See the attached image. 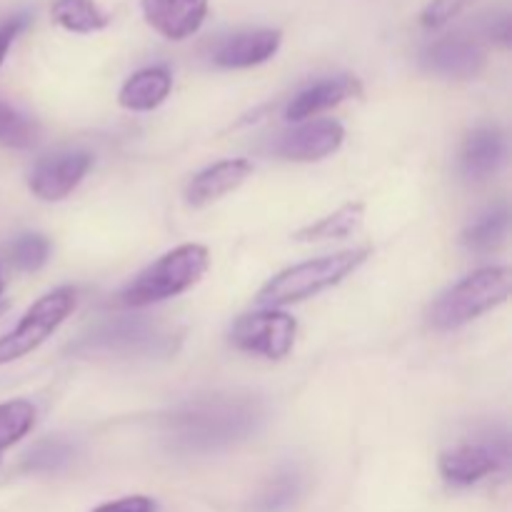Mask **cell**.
Wrapping results in <instances>:
<instances>
[{"instance_id": "obj_1", "label": "cell", "mask_w": 512, "mask_h": 512, "mask_svg": "<svg viewBox=\"0 0 512 512\" xmlns=\"http://www.w3.org/2000/svg\"><path fill=\"white\" fill-rule=\"evenodd\" d=\"M263 423V408L248 395H215L175 410L168 420V438L185 453H210L240 443Z\"/></svg>"}, {"instance_id": "obj_2", "label": "cell", "mask_w": 512, "mask_h": 512, "mask_svg": "<svg viewBox=\"0 0 512 512\" xmlns=\"http://www.w3.org/2000/svg\"><path fill=\"white\" fill-rule=\"evenodd\" d=\"M368 255V248H358L293 265L263 285V290L258 293V305L275 310L315 298L323 290L343 283L350 273H355L368 260Z\"/></svg>"}, {"instance_id": "obj_3", "label": "cell", "mask_w": 512, "mask_h": 512, "mask_svg": "<svg viewBox=\"0 0 512 512\" xmlns=\"http://www.w3.org/2000/svg\"><path fill=\"white\" fill-rule=\"evenodd\" d=\"M210 263V253L205 245L188 243L170 250L163 258L145 268L120 295V303L128 308H145V305L163 303L178 298L180 293L193 288L205 275Z\"/></svg>"}, {"instance_id": "obj_4", "label": "cell", "mask_w": 512, "mask_h": 512, "mask_svg": "<svg viewBox=\"0 0 512 512\" xmlns=\"http://www.w3.org/2000/svg\"><path fill=\"white\" fill-rule=\"evenodd\" d=\"M512 275L508 268H480L445 290L430 308L428 320L435 330H458L508 300Z\"/></svg>"}, {"instance_id": "obj_5", "label": "cell", "mask_w": 512, "mask_h": 512, "mask_svg": "<svg viewBox=\"0 0 512 512\" xmlns=\"http://www.w3.org/2000/svg\"><path fill=\"white\" fill-rule=\"evenodd\" d=\"M75 303H78L75 288L63 285V288H55L53 293L43 295L35 305H30L20 323L0 338V365L25 358L35 348H40L73 313Z\"/></svg>"}, {"instance_id": "obj_6", "label": "cell", "mask_w": 512, "mask_h": 512, "mask_svg": "<svg viewBox=\"0 0 512 512\" xmlns=\"http://www.w3.org/2000/svg\"><path fill=\"white\" fill-rule=\"evenodd\" d=\"M295 333H298V323H295L293 315L283 313V310L265 308L260 313L243 315L233 325L230 338H233L235 348L245 350V353L280 360L293 350Z\"/></svg>"}, {"instance_id": "obj_7", "label": "cell", "mask_w": 512, "mask_h": 512, "mask_svg": "<svg viewBox=\"0 0 512 512\" xmlns=\"http://www.w3.org/2000/svg\"><path fill=\"white\" fill-rule=\"evenodd\" d=\"M90 168H93V155L90 153H83V150L55 153L35 163L28 185L35 198L55 203V200L68 198L83 183Z\"/></svg>"}, {"instance_id": "obj_8", "label": "cell", "mask_w": 512, "mask_h": 512, "mask_svg": "<svg viewBox=\"0 0 512 512\" xmlns=\"http://www.w3.org/2000/svg\"><path fill=\"white\" fill-rule=\"evenodd\" d=\"M508 465V445L465 443L440 455V475L453 485H475Z\"/></svg>"}, {"instance_id": "obj_9", "label": "cell", "mask_w": 512, "mask_h": 512, "mask_svg": "<svg viewBox=\"0 0 512 512\" xmlns=\"http://www.w3.org/2000/svg\"><path fill=\"white\" fill-rule=\"evenodd\" d=\"M168 343V333L148 320H110L95 328L83 343L85 350H105V353H158L160 345Z\"/></svg>"}, {"instance_id": "obj_10", "label": "cell", "mask_w": 512, "mask_h": 512, "mask_svg": "<svg viewBox=\"0 0 512 512\" xmlns=\"http://www.w3.org/2000/svg\"><path fill=\"white\" fill-rule=\"evenodd\" d=\"M343 140V125L335 120H313V123L300 125L283 135L280 143L275 145V153L285 160H295V163H315V160L338 153Z\"/></svg>"}, {"instance_id": "obj_11", "label": "cell", "mask_w": 512, "mask_h": 512, "mask_svg": "<svg viewBox=\"0 0 512 512\" xmlns=\"http://www.w3.org/2000/svg\"><path fill=\"white\" fill-rule=\"evenodd\" d=\"M420 63L428 73L440 78L468 80L485 68V53L478 43L465 38H445L428 45L420 55Z\"/></svg>"}, {"instance_id": "obj_12", "label": "cell", "mask_w": 512, "mask_h": 512, "mask_svg": "<svg viewBox=\"0 0 512 512\" xmlns=\"http://www.w3.org/2000/svg\"><path fill=\"white\" fill-rule=\"evenodd\" d=\"M143 18L155 33L168 40L195 35L208 15V0H143Z\"/></svg>"}, {"instance_id": "obj_13", "label": "cell", "mask_w": 512, "mask_h": 512, "mask_svg": "<svg viewBox=\"0 0 512 512\" xmlns=\"http://www.w3.org/2000/svg\"><path fill=\"white\" fill-rule=\"evenodd\" d=\"M253 173V163L245 158H230L220 160V163L210 165V168L200 170L185 190V200L193 208H205V205L215 203V200L225 198L228 193L238 190L245 180Z\"/></svg>"}, {"instance_id": "obj_14", "label": "cell", "mask_w": 512, "mask_h": 512, "mask_svg": "<svg viewBox=\"0 0 512 512\" xmlns=\"http://www.w3.org/2000/svg\"><path fill=\"white\" fill-rule=\"evenodd\" d=\"M280 30L260 28V30H245V33L230 35L228 40L218 45L213 60L220 68H253V65L268 63L280 48Z\"/></svg>"}, {"instance_id": "obj_15", "label": "cell", "mask_w": 512, "mask_h": 512, "mask_svg": "<svg viewBox=\"0 0 512 512\" xmlns=\"http://www.w3.org/2000/svg\"><path fill=\"white\" fill-rule=\"evenodd\" d=\"M363 93V85L353 75H338V78L320 80L310 88L300 90L285 108V118L288 120H305L313 115L323 113V110L335 108V105L345 103L350 98H358Z\"/></svg>"}, {"instance_id": "obj_16", "label": "cell", "mask_w": 512, "mask_h": 512, "mask_svg": "<svg viewBox=\"0 0 512 512\" xmlns=\"http://www.w3.org/2000/svg\"><path fill=\"white\" fill-rule=\"evenodd\" d=\"M505 158V138L498 128H475L465 138L460 153V170L468 180H485L500 168Z\"/></svg>"}, {"instance_id": "obj_17", "label": "cell", "mask_w": 512, "mask_h": 512, "mask_svg": "<svg viewBox=\"0 0 512 512\" xmlns=\"http://www.w3.org/2000/svg\"><path fill=\"white\" fill-rule=\"evenodd\" d=\"M173 88V75L163 65H153V68H143L138 73L130 75L125 85L118 93V103L125 110H135V113H148L158 105L165 103Z\"/></svg>"}, {"instance_id": "obj_18", "label": "cell", "mask_w": 512, "mask_h": 512, "mask_svg": "<svg viewBox=\"0 0 512 512\" xmlns=\"http://www.w3.org/2000/svg\"><path fill=\"white\" fill-rule=\"evenodd\" d=\"M510 213L505 205H493L473 220L463 233V245L473 253H490L498 248L508 235Z\"/></svg>"}, {"instance_id": "obj_19", "label": "cell", "mask_w": 512, "mask_h": 512, "mask_svg": "<svg viewBox=\"0 0 512 512\" xmlns=\"http://www.w3.org/2000/svg\"><path fill=\"white\" fill-rule=\"evenodd\" d=\"M363 213H365L363 203H348L343 205V208L335 210L333 215H328V218L298 230V233H295V240H300V243H320V240L348 238V235H353L355 230L360 228V223H363Z\"/></svg>"}, {"instance_id": "obj_20", "label": "cell", "mask_w": 512, "mask_h": 512, "mask_svg": "<svg viewBox=\"0 0 512 512\" xmlns=\"http://www.w3.org/2000/svg\"><path fill=\"white\" fill-rule=\"evenodd\" d=\"M53 20L70 33H98L108 25V15L93 0H55Z\"/></svg>"}, {"instance_id": "obj_21", "label": "cell", "mask_w": 512, "mask_h": 512, "mask_svg": "<svg viewBox=\"0 0 512 512\" xmlns=\"http://www.w3.org/2000/svg\"><path fill=\"white\" fill-rule=\"evenodd\" d=\"M303 495V478L295 470L275 475L268 488L260 493L255 512H288Z\"/></svg>"}, {"instance_id": "obj_22", "label": "cell", "mask_w": 512, "mask_h": 512, "mask_svg": "<svg viewBox=\"0 0 512 512\" xmlns=\"http://www.w3.org/2000/svg\"><path fill=\"white\" fill-rule=\"evenodd\" d=\"M35 408L28 400H10L0 403V450L13 448L18 440L33 430Z\"/></svg>"}, {"instance_id": "obj_23", "label": "cell", "mask_w": 512, "mask_h": 512, "mask_svg": "<svg viewBox=\"0 0 512 512\" xmlns=\"http://www.w3.org/2000/svg\"><path fill=\"white\" fill-rule=\"evenodd\" d=\"M35 140H38V125L28 115L15 110L13 105L0 100V145L25 150L33 148Z\"/></svg>"}, {"instance_id": "obj_24", "label": "cell", "mask_w": 512, "mask_h": 512, "mask_svg": "<svg viewBox=\"0 0 512 512\" xmlns=\"http://www.w3.org/2000/svg\"><path fill=\"white\" fill-rule=\"evenodd\" d=\"M48 255V238H43V235L38 233L20 235V238H15L13 245H10V263L18 270H23V273H35V270L43 268V265L48 263Z\"/></svg>"}, {"instance_id": "obj_25", "label": "cell", "mask_w": 512, "mask_h": 512, "mask_svg": "<svg viewBox=\"0 0 512 512\" xmlns=\"http://www.w3.org/2000/svg\"><path fill=\"white\" fill-rule=\"evenodd\" d=\"M73 460V445L65 440H43L25 458V468L33 473H55Z\"/></svg>"}, {"instance_id": "obj_26", "label": "cell", "mask_w": 512, "mask_h": 512, "mask_svg": "<svg viewBox=\"0 0 512 512\" xmlns=\"http://www.w3.org/2000/svg\"><path fill=\"white\" fill-rule=\"evenodd\" d=\"M473 0H430L428 8L420 15V23L425 28H443L445 23H450L453 18H458Z\"/></svg>"}, {"instance_id": "obj_27", "label": "cell", "mask_w": 512, "mask_h": 512, "mask_svg": "<svg viewBox=\"0 0 512 512\" xmlns=\"http://www.w3.org/2000/svg\"><path fill=\"white\" fill-rule=\"evenodd\" d=\"M93 512H155V500L145 498V495H130V498L113 500V503H105Z\"/></svg>"}, {"instance_id": "obj_28", "label": "cell", "mask_w": 512, "mask_h": 512, "mask_svg": "<svg viewBox=\"0 0 512 512\" xmlns=\"http://www.w3.org/2000/svg\"><path fill=\"white\" fill-rule=\"evenodd\" d=\"M25 25H28V15H15V18L0 23V65H3L13 40L25 30Z\"/></svg>"}, {"instance_id": "obj_29", "label": "cell", "mask_w": 512, "mask_h": 512, "mask_svg": "<svg viewBox=\"0 0 512 512\" xmlns=\"http://www.w3.org/2000/svg\"><path fill=\"white\" fill-rule=\"evenodd\" d=\"M0 293H3V275H0Z\"/></svg>"}]
</instances>
